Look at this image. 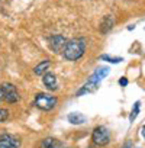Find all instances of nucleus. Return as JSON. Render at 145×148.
Wrapping results in <instances>:
<instances>
[{
  "label": "nucleus",
  "mask_w": 145,
  "mask_h": 148,
  "mask_svg": "<svg viewBox=\"0 0 145 148\" xmlns=\"http://www.w3.org/2000/svg\"><path fill=\"white\" fill-rule=\"evenodd\" d=\"M21 141L10 134H0V148H19Z\"/></svg>",
  "instance_id": "423d86ee"
},
{
  "label": "nucleus",
  "mask_w": 145,
  "mask_h": 148,
  "mask_svg": "<svg viewBox=\"0 0 145 148\" xmlns=\"http://www.w3.org/2000/svg\"><path fill=\"white\" fill-rule=\"evenodd\" d=\"M141 136L144 138V141H145V122L142 123V126H141Z\"/></svg>",
  "instance_id": "a211bd4d"
},
{
  "label": "nucleus",
  "mask_w": 145,
  "mask_h": 148,
  "mask_svg": "<svg viewBox=\"0 0 145 148\" xmlns=\"http://www.w3.org/2000/svg\"><path fill=\"white\" fill-rule=\"evenodd\" d=\"M122 148H133V144H132V141H129V139H128V141L123 144V147H122Z\"/></svg>",
  "instance_id": "f3484780"
},
{
  "label": "nucleus",
  "mask_w": 145,
  "mask_h": 148,
  "mask_svg": "<svg viewBox=\"0 0 145 148\" xmlns=\"http://www.w3.org/2000/svg\"><path fill=\"white\" fill-rule=\"evenodd\" d=\"M42 82H44V86L48 90H57L58 89V82H57V77H55L54 73L47 71L44 76H42Z\"/></svg>",
  "instance_id": "6e6552de"
},
{
  "label": "nucleus",
  "mask_w": 145,
  "mask_h": 148,
  "mask_svg": "<svg viewBox=\"0 0 145 148\" xmlns=\"http://www.w3.org/2000/svg\"><path fill=\"white\" fill-rule=\"evenodd\" d=\"M139 108H141V102H135V105H133V108H132V110L129 113V121L131 122H133L136 119V116L139 113Z\"/></svg>",
  "instance_id": "4468645a"
},
{
  "label": "nucleus",
  "mask_w": 145,
  "mask_h": 148,
  "mask_svg": "<svg viewBox=\"0 0 145 148\" xmlns=\"http://www.w3.org/2000/svg\"><path fill=\"white\" fill-rule=\"evenodd\" d=\"M84 49H86V44H84V39L83 38L70 39V41H67V44L64 47L62 55L68 61H76V60H79V58L83 57Z\"/></svg>",
  "instance_id": "f03ea898"
},
{
  "label": "nucleus",
  "mask_w": 145,
  "mask_h": 148,
  "mask_svg": "<svg viewBox=\"0 0 145 148\" xmlns=\"http://www.w3.org/2000/svg\"><path fill=\"white\" fill-rule=\"evenodd\" d=\"M107 74H109V68L107 67H99L92 76L89 77L87 83L77 92V96H81V95H86V93H93L99 89V84L103 79L107 77Z\"/></svg>",
  "instance_id": "f257e3e1"
},
{
  "label": "nucleus",
  "mask_w": 145,
  "mask_h": 148,
  "mask_svg": "<svg viewBox=\"0 0 145 148\" xmlns=\"http://www.w3.org/2000/svg\"><path fill=\"white\" fill-rule=\"evenodd\" d=\"M8 118H9V112H8V109L0 108V122H5Z\"/></svg>",
  "instance_id": "2eb2a0df"
},
{
  "label": "nucleus",
  "mask_w": 145,
  "mask_h": 148,
  "mask_svg": "<svg viewBox=\"0 0 145 148\" xmlns=\"http://www.w3.org/2000/svg\"><path fill=\"white\" fill-rule=\"evenodd\" d=\"M119 84L123 86V87L128 86V79H126V77H120V79H119Z\"/></svg>",
  "instance_id": "dca6fc26"
},
{
  "label": "nucleus",
  "mask_w": 145,
  "mask_h": 148,
  "mask_svg": "<svg viewBox=\"0 0 145 148\" xmlns=\"http://www.w3.org/2000/svg\"><path fill=\"white\" fill-rule=\"evenodd\" d=\"M19 100V93L12 83L0 84V102L5 103H16Z\"/></svg>",
  "instance_id": "7ed1b4c3"
},
{
  "label": "nucleus",
  "mask_w": 145,
  "mask_h": 148,
  "mask_svg": "<svg viewBox=\"0 0 145 148\" xmlns=\"http://www.w3.org/2000/svg\"><path fill=\"white\" fill-rule=\"evenodd\" d=\"M49 68V61L48 60H45V61H42V62H39L35 68H34V73L35 74H38V76H41V74H45L47 73V70Z\"/></svg>",
  "instance_id": "f8f14e48"
},
{
  "label": "nucleus",
  "mask_w": 145,
  "mask_h": 148,
  "mask_svg": "<svg viewBox=\"0 0 145 148\" xmlns=\"http://www.w3.org/2000/svg\"><path fill=\"white\" fill-rule=\"evenodd\" d=\"M113 23H115V19H113L110 15H106V16L102 19V22H100V31H102L103 34L109 32V31L112 29Z\"/></svg>",
  "instance_id": "9b49d317"
},
{
  "label": "nucleus",
  "mask_w": 145,
  "mask_h": 148,
  "mask_svg": "<svg viewBox=\"0 0 145 148\" xmlns=\"http://www.w3.org/2000/svg\"><path fill=\"white\" fill-rule=\"evenodd\" d=\"M65 44H67V39H65L64 36H61V35H54V36L49 38V47H51V49H52L54 52H57V54L64 51Z\"/></svg>",
  "instance_id": "0eeeda50"
},
{
  "label": "nucleus",
  "mask_w": 145,
  "mask_h": 148,
  "mask_svg": "<svg viewBox=\"0 0 145 148\" xmlns=\"http://www.w3.org/2000/svg\"><path fill=\"white\" fill-rule=\"evenodd\" d=\"M102 61H107L110 64H119L122 62V57H112V55H100Z\"/></svg>",
  "instance_id": "ddd939ff"
},
{
  "label": "nucleus",
  "mask_w": 145,
  "mask_h": 148,
  "mask_svg": "<svg viewBox=\"0 0 145 148\" xmlns=\"http://www.w3.org/2000/svg\"><path fill=\"white\" fill-rule=\"evenodd\" d=\"M67 121H68L71 125H83L87 119H86V116H84L83 113H80V112H71V113L67 115Z\"/></svg>",
  "instance_id": "9d476101"
},
{
  "label": "nucleus",
  "mask_w": 145,
  "mask_h": 148,
  "mask_svg": "<svg viewBox=\"0 0 145 148\" xmlns=\"http://www.w3.org/2000/svg\"><path fill=\"white\" fill-rule=\"evenodd\" d=\"M92 139H93V144L97 145V147H105L109 144L110 141V132L106 126L103 125H99L93 129V134H92Z\"/></svg>",
  "instance_id": "39448f33"
},
{
  "label": "nucleus",
  "mask_w": 145,
  "mask_h": 148,
  "mask_svg": "<svg viewBox=\"0 0 145 148\" xmlns=\"http://www.w3.org/2000/svg\"><path fill=\"white\" fill-rule=\"evenodd\" d=\"M57 105V97L48 93H38L35 96V106L44 112H49L55 108Z\"/></svg>",
  "instance_id": "20e7f679"
},
{
  "label": "nucleus",
  "mask_w": 145,
  "mask_h": 148,
  "mask_svg": "<svg viewBox=\"0 0 145 148\" xmlns=\"http://www.w3.org/2000/svg\"><path fill=\"white\" fill-rule=\"evenodd\" d=\"M38 148H64V147H62V142L58 141L57 138L48 136V138H45V139H42L39 142Z\"/></svg>",
  "instance_id": "1a4fd4ad"
}]
</instances>
